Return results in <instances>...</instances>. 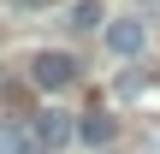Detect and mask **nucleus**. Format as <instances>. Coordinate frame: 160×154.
<instances>
[{
  "label": "nucleus",
  "instance_id": "nucleus-1",
  "mask_svg": "<svg viewBox=\"0 0 160 154\" xmlns=\"http://www.w3.org/2000/svg\"><path fill=\"white\" fill-rule=\"evenodd\" d=\"M30 83L48 89V95H59V89L77 83V59L65 47H42V53H30Z\"/></svg>",
  "mask_w": 160,
  "mask_h": 154
},
{
  "label": "nucleus",
  "instance_id": "nucleus-2",
  "mask_svg": "<svg viewBox=\"0 0 160 154\" xmlns=\"http://www.w3.org/2000/svg\"><path fill=\"white\" fill-rule=\"evenodd\" d=\"M142 42H148V30H142L137 18H113V24H107V47H113V59H137Z\"/></svg>",
  "mask_w": 160,
  "mask_h": 154
},
{
  "label": "nucleus",
  "instance_id": "nucleus-3",
  "mask_svg": "<svg viewBox=\"0 0 160 154\" xmlns=\"http://www.w3.org/2000/svg\"><path fill=\"white\" fill-rule=\"evenodd\" d=\"M71 137H77L71 113H42V119H36V142H42V148H65Z\"/></svg>",
  "mask_w": 160,
  "mask_h": 154
},
{
  "label": "nucleus",
  "instance_id": "nucleus-4",
  "mask_svg": "<svg viewBox=\"0 0 160 154\" xmlns=\"http://www.w3.org/2000/svg\"><path fill=\"white\" fill-rule=\"evenodd\" d=\"M119 137V119H107V113H83L77 119V142H89V148H107Z\"/></svg>",
  "mask_w": 160,
  "mask_h": 154
},
{
  "label": "nucleus",
  "instance_id": "nucleus-5",
  "mask_svg": "<svg viewBox=\"0 0 160 154\" xmlns=\"http://www.w3.org/2000/svg\"><path fill=\"white\" fill-rule=\"evenodd\" d=\"M65 24H71V30H101V24H107V6H101V0H71V6H65Z\"/></svg>",
  "mask_w": 160,
  "mask_h": 154
},
{
  "label": "nucleus",
  "instance_id": "nucleus-6",
  "mask_svg": "<svg viewBox=\"0 0 160 154\" xmlns=\"http://www.w3.org/2000/svg\"><path fill=\"white\" fill-rule=\"evenodd\" d=\"M0 154H48V148H42L36 137H18V131H6V137H0Z\"/></svg>",
  "mask_w": 160,
  "mask_h": 154
}]
</instances>
